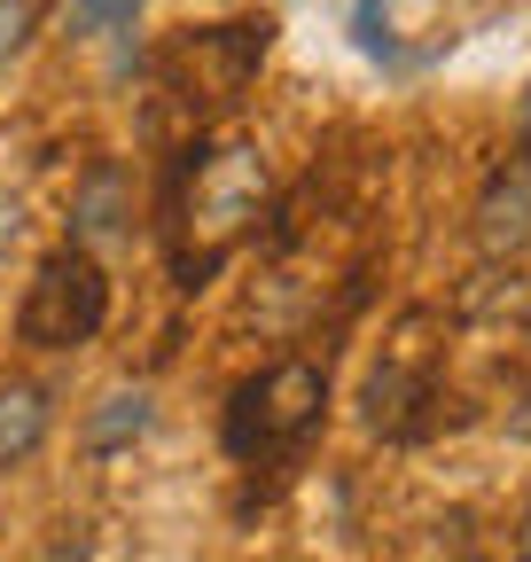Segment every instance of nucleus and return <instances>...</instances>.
<instances>
[{
    "mask_svg": "<svg viewBox=\"0 0 531 562\" xmlns=\"http://www.w3.org/2000/svg\"><path fill=\"white\" fill-rule=\"evenodd\" d=\"M39 16H47V0H0V63H9V55H24V47H32V32H39Z\"/></svg>",
    "mask_w": 531,
    "mask_h": 562,
    "instance_id": "11",
    "label": "nucleus"
},
{
    "mask_svg": "<svg viewBox=\"0 0 531 562\" xmlns=\"http://www.w3.org/2000/svg\"><path fill=\"white\" fill-rule=\"evenodd\" d=\"M523 562H531V554H523Z\"/></svg>",
    "mask_w": 531,
    "mask_h": 562,
    "instance_id": "17",
    "label": "nucleus"
},
{
    "mask_svg": "<svg viewBox=\"0 0 531 562\" xmlns=\"http://www.w3.org/2000/svg\"><path fill=\"white\" fill-rule=\"evenodd\" d=\"M422 328H430V313H407V321H398L391 351L375 360V375H368V391H360L375 438H422V430H430L422 406H438V383H430V344H422Z\"/></svg>",
    "mask_w": 531,
    "mask_h": 562,
    "instance_id": "4",
    "label": "nucleus"
},
{
    "mask_svg": "<svg viewBox=\"0 0 531 562\" xmlns=\"http://www.w3.org/2000/svg\"><path fill=\"white\" fill-rule=\"evenodd\" d=\"M516 539H523V554H531V501H523V516H516Z\"/></svg>",
    "mask_w": 531,
    "mask_h": 562,
    "instance_id": "15",
    "label": "nucleus"
},
{
    "mask_svg": "<svg viewBox=\"0 0 531 562\" xmlns=\"http://www.w3.org/2000/svg\"><path fill=\"white\" fill-rule=\"evenodd\" d=\"M47 422H55V406H47V391L39 383H0V469H16V461H32L39 446H47Z\"/></svg>",
    "mask_w": 531,
    "mask_h": 562,
    "instance_id": "8",
    "label": "nucleus"
},
{
    "mask_svg": "<svg viewBox=\"0 0 531 562\" xmlns=\"http://www.w3.org/2000/svg\"><path fill=\"white\" fill-rule=\"evenodd\" d=\"M258 195H266V157L250 140H188L172 157L165 180V243L180 250L188 227H204V250H195V281H212L219 258L242 243V227L258 220Z\"/></svg>",
    "mask_w": 531,
    "mask_h": 562,
    "instance_id": "1",
    "label": "nucleus"
},
{
    "mask_svg": "<svg viewBox=\"0 0 531 562\" xmlns=\"http://www.w3.org/2000/svg\"><path fill=\"white\" fill-rule=\"evenodd\" d=\"M149 430H157V398H149L142 383H117V391H102V398L87 406L79 446H87L94 461H110V453H133Z\"/></svg>",
    "mask_w": 531,
    "mask_h": 562,
    "instance_id": "7",
    "label": "nucleus"
},
{
    "mask_svg": "<svg viewBox=\"0 0 531 562\" xmlns=\"http://www.w3.org/2000/svg\"><path fill=\"white\" fill-rule=\"evenodd\" d=\"M383 16H391L383 0H360V9H352V32H360L368 47H383Z\"/></svg>",
    "mask_w": 531,
    "mask_h": 562,
    "instance_id": "13",
    "label": "nucleus"
},
{
    "mask_svg": "<svg viewBox=\"0 0 531 562\" xmlns=\"http://www.w3.org/2000/svg\"><path fill=\"white\" fill-rule=\"evenodd\" d=\"M102 321H110V273L94 266V250H79V243L47 250L24 281L16 336L32 351H71V344H94Z\"/></svg>",
    "mask_w": 531,
    "mask_h": 562,
    "instance_id": "3",
    "label": "nucleus"
},
{
    "mask_svg": "<svg viewBox=\"0 0 531 562\" xmlns=\"http://www.w3.org/2000/svg\"><path fill=\"white\" fill-rule=\"evenodd\" d=\"M142 24V0H71V40H125Z\"/></svg>",
    "mask_w": 531,
    "mask_h": 562,
    "instance_id": "10",
    "label": "nucleus"
},
{
    "mask_svg": "<svg viewBox=\"0 0 531 562\" xmlns=\"http://www.w3.org/2000/svg\"><path fill=\"white\" fill-rule=\"evenodd\" d=\"M516 125H523V149H531V87H523V102H516Z\"/></svg>",
    "mask_w": 531,
    "mask_h": 562,
    "instance_id": "14",
    "label": "nucleus"
},
{
    "mask_svg": "<svg viewBox=\"0 0 531 562\" xmlns=\"http://www.w3.org/2000/svg\"><path fill=\"white\" fill-rule=\"evenodd\" d=\"M320 406H328V368L320 360H274L250 383H235L219 438H227L235 461H274V453H297L320 430Z\"/></svg>",
    "mask_w": 531,
    "mask_h": 562,
    "instance_id": "2",
    "label": "nucleus"
},
{
    "mask_svg": "<svg viewBox=\"0 0 531 562\" xmlns=\"http://www.w3.org/2000/svg\"><path fill=\"white\" fill-rule=\"evenodd\" d=\"M523 305H531V281H523L516 266H500V258L477 266L470 281H461V297H453L461 321H500V313H523Z\"/></svg>",
    "mask_w": 531,
    "mask_h": 562,
    "instance_id": "9",
    "label": "nucleus"
},
{
    "mask_svg": "<svg viewBox=\"0 0 531 562\" xmlns=\"http://www.w3.org/2000/svg\"><path fill=\"white\" fill-rule=\"evenodd\" d=\"M470 235H477V250L485 258H516V250H531V149H516L493 180H485V195H477V211H470Z\"/></svg>",
    "mask_w": 531,
    "mask_h": 562,
    "instance_id": "5",
    "label": "nucleus"
},
{
    "mask_svg": "<svg viewBox=\"0 0 531 562\" xmlns=\"http://www.w3.org/2000/svg\"><path fill=\"white\" fill-rule=\"evenodd\" d=\"M24 235H32V211H24V195H9V188H0V258H9Z\"/></svg>",
    "mask_w": 531,
    "mask_h": 562,
    "instance_id": "12",
    "label": "nucleus"
},
{
    "mask_svg": "<svg viewBox=\"0 0 531 562\" xmlns=\"http://www.w3.org/2000/svg\"><path fill=\"white\" fill-rule=\"evenodd\" d=\"M508 430H516V438H531V398H523V414H516V422H508Z\"/></svg>",
    "mask_w": 531,
    "mask_h": 562,
    "instance_id": "16",
    "label": "nucleus"
},
{
    "mask_svg": "<svg viewBox=\"0 0 531 562\" xmlns=\"http://www.w3.org/2000/svg\"><path fill=\"white\" fill-rule=\"evenodd\" d=\"M125 235H133V172L117 157H94L71 188V243L102 250V243H125Z\"/></svg>",
    "mask_w": 531,
    "mask_h": 562,
    "instance_id": "6",
    "label": "nucleus"
}]
</instances>
